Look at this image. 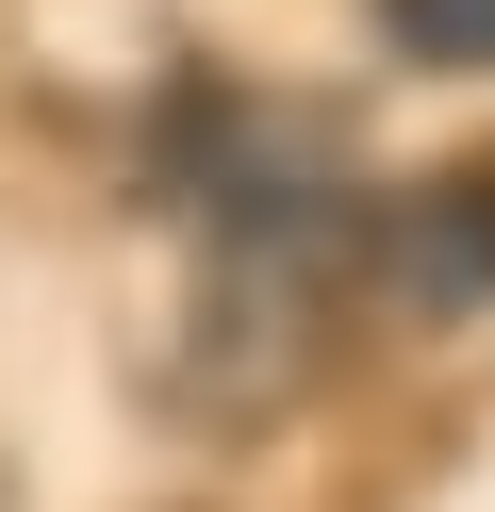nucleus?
Wrapping results in <instances>:
<instances>
[{
	"label": "nucleus",
	"instance_id": "nucleus-2",
	"mask_svg": "<svg viewBox=\"0 0 495 512\" xmlns=\"http://www.w3.org/2000/svg\"><path fill=\"white\" fill-rule=\"evenodd\" d=\"M363 281L413 314H495V166H446L413 199H363Z\"/></svg>",
	"mask_w": 495,
	"mask_h": 512
},
{
	"label": "nucleus",
	"instance_id": "nucleus-1",
	"mask_svg": "<svg viewBox=\"0 0 495 512\" xmlns=\"http://www.w3.org/2000/svg\"><path fill=\"white\" fill-rule=\"evenodd\" d=\"M149 199L198 232L182 331H165V413L215 430V446L281 430V413L330 380L347 298H363V182H347V149H330V116L198 83V100L149 133Z\"/></svg>",
	"mask_w": 495,
	"mask_h": 512
},
{
	"label": "nucleus",
	"instance_id": "nucleus-3",
	"mask_svg": "<svg viewBox=\"0 0 495 512\" xmlns=\"http://www.w3.org/2000/svg\"><path fill=\"white\" fill-rule=\"evenodd\" d=\"M396 67H446V83H495V0H380Z\"/></svg>",
	"mask_w": 495,
	"mask_h": 512
}]
</instances>
